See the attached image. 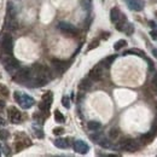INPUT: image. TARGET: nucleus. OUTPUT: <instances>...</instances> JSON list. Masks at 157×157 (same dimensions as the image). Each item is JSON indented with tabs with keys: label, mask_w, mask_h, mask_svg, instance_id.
<instances>
[{
	"label": "nucleus",
	"mask_w": 157,
	"mask_h": 157,
	"mask_svg": "<svg viewBox=\"0 0 157 157\" xmlns=\"http://www.w3.org/2000/svg\"><path fill=\"white\" fill-rule=\"evenodd\" d=\"M50 78H51V73L47 67L36 63L30 68V76H29L28 82L32 83L30 85L32 87L45 86L50 81Z\"/></svg>",
	"instance_id": "nucleus-1"
},
{
	"label": "nucleus",
	"mask_w": 157,
	"mask_h": 157,
	"mask_svg": "<svg viewBox=\"0 0 157 157\" xmlns=\"http://www.w3.org/2000/svg\"><path fill=\"white\" fill-rule=\"evenodd\" d=\"M0 62L4 65V68L11 74H15L20 69V62L10 53L1 51L0 52Z\"/></svg>",
	"instance_id": "nucleus-2"
},
{
	"label": "nucleus",
	"mask_w": 157,
	"mask_h": 157,
	"mask_svg": "<svg viewBox=\"0 0 157 157\" xmlns=\"http://www.w3.org/2000/svg\"><path fill=\"white\" fill-rule=\"evenodd\" d=\"M13 98H15V100L20 104L23 109H29V108H32V106L34 105V103H35V100L32 98L30 96H28V94H25V93H21L18 91H16V92L13 93Z\"/></svg>",
	"instance_id": "nucleus-3"
},
{
	"label": "nucleus",
	"mask_w": 157,
	"mask_h": 157,
	"mask_svg": "<svg viewBox=\"0 0 157 157\" xmlns=\"http://www.w3.org/2000/svg\"><path fill=\"white\" fill-rule=\"evenodd\" d=\"M29 76H30V69L28 68H20L12 76V80L20 85H23V83H27L28 80H29Z\"/></svg>",
	"instance_id": "nucleus-4"
},
{
	"label": "nucleus",
	"mask_w": 157,
	"mask_h": 157,
	"mask_svg": "<svg viewBox=\"0 0 157 157\" xmlns=\"http://www.w3.org/2000/svg\"><path fill=\"white\" fill-rule=\"evenodd\" d=\"M0 45H1V51H2V52H6V53L12 55V50H13V41H12V36H11L9 33H6V34H4V35H2Z\"/></svg>",
	"instance_id": "nucleus-5"
},
{
	"label": "nucleus",
	"mask_w": 157,
	"mask_h": 157,
	"mask_svg": "<svg viewBox=\"0 0 157 157\" xmlns=\"http://www.w3.org/2000/svg\"><path fill=\"white\" fill-rule=\"evenodd\" d=\"M120 147L128 152H136L139 150V144H138V141L133 140V139H123L120 143Z\"/></svg>",
	"instance_id": "nucleus-6"
},
{
	"label": "nucleus",
	"mask_w": 157,
	"mask_h": 157,
	"mask_svg": "<svg viewBox=\"0 0 157 157\" xmlns=\"http://www.w3.org/2000/svg\"><path fill=\"white\" fill-rule=\"evenodd\" d=\"M58 29L63 34H67V35H76L78 33V28L75 25L67 22H60L58 24Z\"/></svg>",
	"instance_id": "nucleus-7"
},
{
	"label": "nucleus",
	"mask_w": 157,
	"mask_h": 157,
	"mask_svg": "<svg viewBox=\"0 0 157 157\" xmlns=\"http://www.w3.org/2000/svg\"><path fill=\"white\" fill-rule=\"evenodd\" d=\"M103 74H104V65L103 63H99V64H96L91 71H90V78L92 81H99L100 78H103Z\"/></svg>",
	"instance_id": "nucleus-8"
},
{
	"label": "nucleus",
	"mask_w": 157,
	"mask_h": 157,
	"mask_svg": "<svg viewBox=\"0 0 157 157\" xmlns=\"http://www.w3.org/2000/svg\"><path fill=\"white\" fill-rule=\"evenodd\" d=\"M74 150L78 152V154H81V155H85V154H87L88 152V150H90V146H88V144L86 143V141H83V140H75L74 141Z\"/></svg>",
	"instance_id": "nucleus-9"
},
{
	"label": "nucleus",
	"mask_w": 157,
	"mask_h": 157,
	"mask_svg": "<svg viewBox=\"0 0 157 157\" xmlns=\"http://www.w3.org/2000/svg\"><path fill=\"white\" fill-rule=\"evenodd\" d=\"M9 118L12 123H21V120H22L21 111L15 106H10L9 108Z\"/></svg>",
	"instance_id": "nucleus-10"
},
{
	"label": "nucleus",
	"mask_w": 157,
	"mask_h": 157,
	"mask_svg": "<svg viewBox=\"0 0 157 157\" xmlns=\"http://www.w3.org/2000/svg\"><path fill=\"white\" fill-rule=\"evenodd\" d=\"M16 16L13 15H10V13H6V18H5V22H4V25H5V29L11 32V30H15L16 29Z\"/></svg>",
	"instance_id": "nucleus-11"
},
{
	"label": "nucleus",
	"mask_w": 157,
	"mask_h": 157,
	"mask_svg": "<svg viewBox=\"0 0 157 157\" xmlns=\"http://www.w3.org/2000/svg\"><path fill=\"white\" fill-rule=\"evenodd\" d=\"M127 5L129 6L131 10H134V11H141L144 10V6H145V2L143 0H127Z\"/></svg>",
	"instance_id": "nucleus-12"
},
{
	"label": "nucleus",
	"mask_w": 157,
	"mask_h": 157,
	"mask_svg": "<svg viewBox=\"0 0 157 157\" xmlns=\"http://www.w3.org/2000/svg\"><path fill=\"white\" fill-rule=\"evenodd\" d=\"M52 67L55 68V70L58 73V74H62L64 71V68H65V64L64 62L59 60V59H52Z\"/></svg>",
	"instance_id": "nucleus-13"
},
{
	"label": "nucleus",
	"mask_w": 157,
	"mask_h": 157,
	"mask_svg": "<svg viewBox=\"0 0 157 157\" xmlns=\"http://www.w3.org/2000/svg\"><path fill=\"white\" fill-rule=\"evenodd\" d=\"M91 87H92V80L90 78H82L81 82H80V85H78V88L82 90V91H88Z\"/></svg>",
	"instance_id": "nucleus-14"
},
{
	"label": "nucleus",
	"mask_w": 157,
	"mask_h": 157,
	"mask_svg": "<svg viewBox=\"0 0 157 157\" xmlns=\"http://www.w3.org/2000/svg\"><path fill=\"white\" fill-rule=\"evenodd\" d=\"M115 24H116V29H117V30L123 32V29H124V27H126V24H127V17H126L123 13H121L120 18H118L117 22H116Z\"/></svg>",
	"instance_id": "nucleus-15"
},
{
	"label": "nucleus",
	"mask_w": 157,
	"mask_h": 157,
	"mask_svg": "<svg viewBox=\"0 0 157 157\" xmlns=\"http://www.w3.org/2000/svg\"><path fill=\"white\" fill-rule=\"evenodd\" d=\"M120 16H121V11H120L118 7L111 9V11H110V20H111L113 23H116L117 20L120 18Z\"/></svg>",
	"instance_id": "nucleus-16"
},
{
	"label": "nucleus",
	"mask_w": 157,
	"mask_h": 157,
	"mask_svg": "<svg viewBox=\"0 0 157 157\" xmlns=\"http://www.w3.org/2000/svg\"><path fill=\"white\" fill-rule=\"evenodd\" d=\"M55 145L58 147V149H67L69 146V143H68V139H63V138H58L55 140Z\"/></svg>",
	"instance_id": "nucleus-17"
},
{
	"label": "nucleus",
	"mask_w": 157,
	"mask_h": 157,
	"mask_svg": "<svg viewBox=\"0 0 157 157\" xmlns=\"http://www.w3.org/2000/svg\"><path fill=\"white\" fill-rule=\"evenodd\" d=\"M154 138H155V134H152L151 132L150 133H146V134H143L141 137H140V141L143 143V144H145V145H147V144H150L152 140H154Z\"/></svg>",
	"instance_id": "nucleus-18"
},
{
	"label": "nucleus",
	"mask_w": 157,
	"mask_h": 157,
	"mask_svg": "<svg viewBox=\"0 0 157 157\" xmlns=\"http://www.w3.org/2000/svg\"><path fill=\"white\" fill-rule=\"evenodd\" d=\"M87 127H88V129H91V131H98L101 128V123L98 122V121H90L88 123H87Z\"/></svg>",
	"instance_id": "nucleus-19"
},
{
	"label": "nucleus",
	"mask_w": 157,
	"mask_h": 157,
	"mask_svg": "<svg viewBox=\"0 0 157 157\" xmlns=\"http://www.w3.org/2000/svg\"><path fill=\"white\" fill-rule=\"evenodd\" d=\"M115 59H116V55H113V56L106 57V58L104 59V62H103L104 68H110V67H111V64L114 63V60H115Z\"/></svg>",
	"instance_id": "nucleus-20"
},
{
	"label": "nucleus",
	"mask_w": 157,
	"mask_h": 157,
	"mask_svg": "<svg viewBox=\"0 0 157 157\" xmlns=\"http://www.w3.org/2000/svg\"><path fill=\"white\" fill-rule=\"evenodd\" d=\"M138 55V56H141V57H144V58H146L145 57V52H143V51H140V50H136V48H132V50H127L124 53H123V56H127V55Z\"/></svg>",
	"instance_id": "nucleus-21"
},
{
	"label": "nucleus",
	"mask_w": 157,
	"mask_h": 157,
	"mask_svg": "<svg viewBox=\"0 0 157 157\" xmlns=\"http://www.w3.org/2000/svg\"><path fill=\"white\" fill-rule=\"evenodd\" d=\"M52 100H53V93H52V92H46V93L42 96V101H45V103L48 104V105L52 104Z\"/></svg>",
	"instance_id": "nucleus-22"
},
{
	"label": "nucleus",
	"mask_w": 157,
	"mask_h": 157,
	"mask_svg": "<svg viewBox=\"0 0 157 157\" xmlns=\"http://www.w3.org/2000/svg\"><path fill=\"white\" fill-rule=\"evenodd\" d=\"M98 144L101 146V147H105V149H108V147H110V146H111V141H110L109 139L103 138V137L98 140Z\"/></svg>",
	"instance_id": "nucleus-23"
},
{
	"label": "nucleus",
	"mask_w": 157,
	"mask_h": 157,
	"mask_svg": "<svg viewBox=\"0 0 157 157\" xmlns=\"http://www.w3.org/2000/svg\"><path fill=\"white\" fill-rule=\"evenodd\" d=\"M55 120H56V122H58V123H63V122L65 121V117H64V115H63L59 110H56V111H55Z\"/></svg>",
	"instance_id": "nucleus-24"
},
{
	"label": "nucleus",
	"mask_w": 157,
	"mask_h": 157,
	"mask_svg": "<svg viewBox=\"0 0 157 157\" xmlns=\"http://www.w3.org/2000/svg\"><path fill=\"white\" fill-rule=\"evenodd\" d=\"M123 32H124L127 35H132L133 32H134V25L131 24V23H127L126 27H124V29H123Z\"/></svg>",
	"instance_id": "nucleus-25"
},
{
	"label": "nucleus",
	"mask_w": 157,
	"mask_h": 157,
	"mask_svg": "<svg viewBox=\"0 0 157 157\" xmlns=\"http://www.w3.org/2000/svg\"><path fill=\"white\" fill-rule=\"evenodd\" d=\"M126 45H127V41H126V40H118V41H116V42H115L114 48H115L116 51H118V50H121L122 47H124Z\"/></svg>",
	"instance_id": "nucleus-26"
},
{
	"label": "nucleus",
	"mask_w": 157,
	"mask_h": 157,
	"mask_svg": "<svg viewBox=\"0 0 157 157\" xmlns=\"http://www.w3.org/2000/svg\"><path fill=\"white\" fill-rule=\"evenodd\" d=\"M0 94H1V96H4L5 98H6V97H9V94H10L9 88H7L5 85H2V83H0Z\"/></svg>",
	"instance_id": "nucleus-27"
},
{
	"label": "nucleus",
	"mask_w": 157,
	"mask_h": 157,
	"mask_svg": "<svg viewBox=\"0 0 157 157\" xmlns=\"http://www.w3.org/2000/svg\"><path fill=\"white\" fill-rule=\"evenodd\" d=\"M50 106H51V105L46 104V103H45V101H42V100H41V103L39 104V109L42 111V113H47V111L50 110Z\"/></svg>",
	"instance_id": "nucleus-28"
},
{
	"label": "nucleus",
	"mask_w": 157,
	"mask_h": 157,
	"mask_svg": "<svg viewBox=\"0 0 157 157\" xmlns=\"http://www.w3.org/2000/svg\"><path fill=\"white\" fill-rule=\"evenodd\" d=\"M81 5L83 6L85 10L88 11L91 9V6H92V0H81Z\"/></svg>",
	"instance_id": "nucleus-29"
},
{
	"label": "nucleus",
	"mask_w": 157,
	"mask_h": 157,
	"mask_svg": "<svg viewBox=\"0 0 157 157\" xmlns=\"http://www.w3.org/2000/svg\"><path fill=\"white\" fill-rule=\"evenodd\" d=\"M118 134H120V132H118L117 128H113V129H110V132H109V137L111 138V139H116L118 137Z\"/></svg>",
	"instance_id": "nucleus-30"
},
{
	"label": "nucleus",
	"mask_w": 157,
	"mask_h": 157,
	"mask_svg": "<svg viewBox=\"0 0 157 157\" xmlns=\"http://www.w3.org/2000/svg\"><path fill=\"white\" fill-rule=\"evenodd\" d=\"M9 137H10L9 131H6V129H1L0 131V140H6Z\"/></svg>",
	"instance_id": "nucleus-31"
},
{
	"label": "nucleus",
	"mask_w": 157,
	"mask_h": 157,
	"mask_svg": "<svg viewBox=\"0 0 157 157\" xmlns=\"http://www.w3.org/2000/svg\"><path fill=\"white\" fill-rule=\"evenodd\" d=\"M62 104H63V106H64V108L69 109V108H70V99L68 98L67 96H64V97L62 98Z\"/></svg>",
	"instance_id": "nucleus-32"
},
{
	"label": "nucleus",
	"mask_w": 157,
	"mask_h": 157,
	"mask_svg": "<svg viewBox=\"0 0 157 157\" xmlns=\"http://www.w3.org/2000/svg\"><path fill=\"white\" fill-rule=\"evenodd\" d=\"M98 46H99V40H93V41L90 44L87 51H91V50H93V48H96V47H98Z\"/></svg>",
	"instance_id": "nucleus-33"
},
{
	"label": "nucleus",
	"mask_w": 157,
	"mask_h": 157,
	"mask_svg": "<svg viewBox=\"0 0 157 157\" xmlns=\"http://www.w3.org/2000/svg\"><path fill=\"white\" fill-rule=\"evenodd\" d=\"M63 133H64V129H63L62 127H57V128L53 129V134H56V136H60V134H63Z\"/></svg>",
	"instance_id": "nucleus-34"
},
{
	"label": "nucleus",
	"mask_w": 157,
	"mask_h": 157,
	"mask_svg": "<svg viewBox=\"0 0 157 157\" xmlns=\"http://www.w3.org/2000/svg\"><path fill=\"white\" fill-rule=\"evenodd\" d=\"M146 60H147V63H149V70H150V71H154V69H155V64H154V62H152L150 58H146Z\"/></svg>",
	"instance_id": "nucleus-35"
},
{
	"label": "nucleus",
	"mask_w": 157,
	"mask_h": 157,
	"mask_svg": "<svg viewBox=\"0 0 157 157\" xmlns=\"http://www.w3.org/2000/svg\"><path fill=\"white\" fill-rule=\"evenodd\" d=\"M151 133H152V134H157V117H156V120H155V122H154V124H152Z\"/></svg>",
	"instance_id": "nucleus-36"
},
{
	"label": "nucleus",
	"mask_w": 157,
	"mask_h": 157,
	"mask_svg": "<svg viewBox=\"0 0 157 157\" xmlns=\"http://www.w3.org/2000/svg\"><path fill=\"white\" fill-rule=\"evenodd\" d=\"M152 85L157 88V73L154 75V78H152Z\"/></svg>",
	"instance_id": "nucleus-37"
},
{
	"label": "nucleus",
	"mask_w": 157,
	"mask_h": 157,
	"mask_svg": "<svg viewBox=\"0 0 157 157\" xmlns=\"http://www.w3.org/2000/svg\"><path fill=\"white\" fill-rule=\"evenodd\" d=\"M150 35H151V38L154 40H157V32L156 30H152L151 33H150Z\"/></svg>",
	"instance_id": "nucleus-38"
},
{
	"label": "nucleus",
	"mask_w": 157,
	"mask_h": 157,
	"mask_svg": "<svg viewBox=\"0 0 157 157\" xmlns=\"http://www.w3.org/2000/svg\"><path fill=\"white\" fill-rule=\"evenodd\" d=\"M4 108H5V101L2 99H0V110L4 109Z\"/></svg>",
	"instance_id": "nucleus-39"
},
{
	"label": "nucleus",
	"mask_w": 157,
	"mask_h": 157,
	"mask_svg": "<svg viewBox=\"0 0 157 157\" xmlns=\"http://www.w3.org/2000/svg\"><path fill=\"white\" fill-rule=\"evenodd\" d=\"M152 55L155 58H157V48H152Z\"/></svg>",
	"instance_id": "nucleus-40"
},
{
	"label": "nucleus",
	"mask_w": 157,
	"mask_h": 157,
	"mask_svg": "<svg viewBox=\"0 0 157 157\" xmlns=\"http://www.w3.org/2000/svg\"><path fill=\"white\" fill-rule=\"evenodd\" d=\"M4 123H5V120L0 116V124H4Z\"/></svg>",
	"instance_id": "nucleus-41"
},
{
	"label": "nucleus",
	"mask_w": 157,
	"mask_h": 157,
	"mask_svg": "<svg viewBox=\"0 0 157 157\" xmlns=\"http://www.w3.org/2000/svg\"><path fill=\"white\" fill-rule=\"evenodd\" d=\"M150 25H151L152 28H155V27H156V24H155V22H152V21L150 22Z\"/></svg>",
	"instance_id": "nucleus-42"
},
{
	"label": "nucleus",
	"mask_w": 157,
	"mask_h": 157,
	"mask_svg": "<svg viewBox=\"0 0 157 157\" xmlns=\"http://www.w3.org/2000/svg\"><path fill=\"white\" fill-rule=\"evenodd\" d=\"M0 156H1V146H0Z\"/></svg>",
	"instance_id": "nucleus-43"
},
{
	"label": "nucleus",
	"mask_w": 157,
	"mask_h": 157,
	"mask_svg": "<svg viewBox=\"0 0 157 157\" xmlns=\"http://www.w3.org/2000/svg\"><path fill=\"white\" fill-rule=\"evenodd\" d=\"M156 16H157V11H156Z\"/></svg>",
	"instance_id": "nucleus-44"
}]
</instances>
